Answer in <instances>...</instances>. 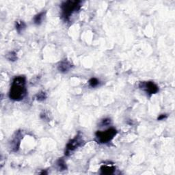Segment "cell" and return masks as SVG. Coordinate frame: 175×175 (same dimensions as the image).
Segmentation results:
<instances>
[{"label":"cell","instance_id":"cell-6","mask_svg":"<svg viewBox=\"0 0 175 175\" xmlns=\"http://www.w3.org/2000/svg\"><path fill=\"white\" fill-rule=\"evenodd\" d=\"M23 135L21 132L18 131L15 133V136H14L13 138L10 142V148L13 152H17V151H18V148L20 147L21 141Z\"/></svg>","mask_w":175,"mask_h":175},{"label":"cell","instance_id":"cell-9","mask_svg":"<svg viewBox=\"0 0 175 175\" xmlns=\"http://www.w3.org/2000/svg\"><path fill=\"white\" fill-rule=\"evenodd\" d=\"M45 14H46V12L43 11V12H41V13H38V15H36V16H35L34 18V24H36L37 25H41L42 22H43V18H45Z\"/></svg>","mask_w":175,"mask_h":175},{"label":"cell","instance_id":"cell-10","mask_svg":"<svg viewBox=\"0 0 175 175\" xmlns=\"http://www.w3.org/2000/svg\"><path fill=\"white\" fill-rule=\"evenodd\" d=\"M26 24L23 21H17L15 23V28L18 34H21L26 28Z\"/></svg>","mask_w":175,"mask_h":175},{"label":"cell","instance_id":"cell-5","mask_svg":"<svg viewBox=\"0 0 175 175\" xmlns=\"http://www.w3.org/2000/svg\"><path fill=\"white\" fill-rule=\"evenodd\" d=\"M138 86L140 89L145 91L149 95L156 94L159 92V87L153 81H141Z\"/></svg>","mask_w":175,"mask_h":175},{"label":"cell","instance_id":"cell-11","mask_svg":"<svg viewBox=\"0 0 175 175\" xmlns=\"http://www.w3.org/2000/svg\"><path fill=\"white\" fill-rule=\"evenodd\" d=\"M57 166L58 168V169L60 171H63V170H66L67 169V167H66V163H65L64 160L63 159H59L57 161Z\"/></svg>","mask_w":175,"mask_h":175},{"label":"cell","instance_id":"cell-12","mask_svg":"<svg viewBox=\"0 0 175 175\" xmlns=\"http://www.w3.org/2000/svg\"><path fill=\"white\" fill-rule=\"evenodd\" d=\"M6 58L7 60H8L9 61L15 62L17 60V54L15 51H10V52L7 53L6 55Z\"/></svg>","mask_w":175,"mask_h":175},{"label":"cell","instance_id":"cell-3","mask_svg":"<svg viewBox=\"0 0 175 175\" xmlns=\"http://www.w3.org/2000/svg\"><path fill=\"white\" fill-rule=\"evenodd\" d=\"M117 134V131L111 127L106 131H97L95 134L97 142L100 144H106L110 142Z\"/></svg>","mask_w":175,"mask_h":175},{"label":"cell","instance_id":"cell-13","mask_svg":"<svg viewBox=\"0 0 175 175\" xmlns=\"http://www.w3.org/2000/svg\"><path fill=\"white\" fill-rule=\"evenodd\" d=\"M36 99L38 101H43L47 99V95L45 92L41 91L36 95Z\"/></svg>","mask_w":175,"mask_h":175},{"label":"cell","instance_id":"cell-7","mask_svg":"<svg viewBox=\"0 0 175 175\" xmlns=\"http://www.w3.org/2000/svg\"><path fill=\"white\" fill-rule=\"evenodd\" d=\"M73 67L71 62L67 60H64L60 62L58 65V70L63 73H68Z\"/></svg>","mask_w":175,"mask_h":175},{"label":"cell","instance_id":"cell-2","mask_svg":"<svg viewBox=\"0 0 175 175\" xmlns=\"http://www.w3.org/2000/svg\"><path fill=\"white\" fill-rule=\"evenodd\" d=\"M81 3L80 1H66L61 4L62 18L65 21H69L70 17L75 13L80 10Z\"/></svg>","mask_w":175,"mask_h":175},{"label":"cell","instance_id":"cell-16","mask_svg":"<svg viewBox=\"0 0 175 175\" xmlns=\"http://www.w3.org/2000/svg\"><path fill=\"white\" fill-rule=\"evenodd\" d=\"M41 118L43 120H49V114H47L46 111H43V113L41 114Z\"/></svg>","mask_w":175,"mask_h":175},{"label":"cell","instance_id":"cell-14","mask_svg":"<svg viewBox=\"0 0 175 175\" xmlns=\"http://www.w3.org/2000/svg\"><path fill=\"white\" fill-rule=\"evenodd\" d=\"M88 84L92 88H95L99 84V80L95 78H91L89 81H88Z\"/></svg>","mask_w":175,"mask_h":175},{"label":"cell","instance_id":"cell-15","mask_svg":"<svg viewBox=\"0 0 175 175\" xmlns=\"http://www.w3.org/2000/svg\"><path fill=\"white\" fill-rule=\"evenodd\" d=\"M111 123V120L109 118H105L103 120H102L101 123V127L103 126H107L109 125Z\"/></svg>","mask_w":175,"mask_h":175},{"label":"cell","instance_id":"cell-1","mask_svg":"<svg viewBox=\"0 0 175 175\" xmlns=\"http://www.w3.org/2000/svg\"><path fill=\"white\" fill-rule=\"evenodd\" d=\"M27 95L26 78L24 76H17L13 79L9 92V97L11 100L20 101Z\"/></svg>","mask_w":175,"mask_h":175},{"label":"cell","instance_id":"cell-17","mask_svg":"<svg viewBox=\"0 0 175 175\" xmlns=\"http://www.w3.org/2000/svg\"><path fill=\"white\" fill-rule=\"evenodd\" d=\"M167 117L168 116H167L166 114H161V115L158 116L157 120H164V119L167 118Z\"/></svg>","mask_w":175,"mask_h":175},{"label":"cell","instance_id":"cell-4","mask_svg":"<svg viewBox=\"0 0 175 175\" xmlns=\"http://www.w3.org/2000/svg\"><path fill=\"white\" fill-rule=\"evenodd\" d=\"M83 143H84V141H83L82 138V136L80 134L77 135L74 138L71 140L67 143L66 146V151H65V155L69 156V155H71L72 152L75 151L79 147L82 146Z\"/></svg>","mask_w":175,"mask_h":175},{"label":"cell","instance_id":"cell-8","mask_svg":"<svg viewBox=\"0 0 175 175\" xmlns=\"http://www.w3.org/2000/svg\"><path fill=\"white\" fill-rule=\"evenodd\" d=\"M100 170H101V174L109 175L114 174V172L116 170V168L113 166V165H110V166H109V165H102Z\"/></svg>","mask_w":175,"mask_h":175}]
</instances>
